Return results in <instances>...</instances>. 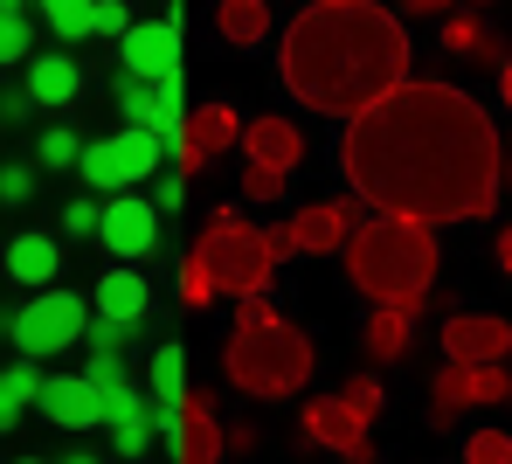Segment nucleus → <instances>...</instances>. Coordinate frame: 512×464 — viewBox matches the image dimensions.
Returning a JSON list of instances; mask_svg holds the SVG:
<instances>
[{"label": "nucleus", "instance_id": "f257e3e1", "mask_svg": "<svg viewBox=\"0 0 512 464\" xmlns=\"http://www.w3.org/2000/svg\"><path fill=\"white\" fill-rule=\"evenodd\" d=\"M346 187L374 215L485 222L506 194V146L492 111L457 84H395L346 118Z\"/></svg>", "mask_w": 512, "mask_h": 464}, {"label": "nucleus", "instance_id": "f03ea898", "mask_svg": "<svg viewBox=\"0 0 512 464\" xmlns=\"http://www.w3.org/2000/svg\"><path fill=\"white\" fill-rule=\"evenodd\" d=\"M409 21L381 0H312L277 49V77L305 111L353 118L409 84Z\"/></svg>", "mask_w": 512, "mask_h": 464}, {"label": "nucleus", "instance_id": "7ed1b4c3", "mask_svg": "<svg viewBox=\"0 0 512 464\" xmlns=\"http://www.w3.org/2000/svg\"><path fill=\"white\" fill-rule=\"evenodd\" d=\"M346 278L374 305H402L423 312L436 291V229L416 215H374L360 222V236L346 243Z\"/></svg>", "mask_w": 512, "mask_h": 464}, {"label": "nucleus", "instance_id": "20e7f679", "mask_svg": "<svg viewBox=\"0 0 512 464\" xmlns=\"http://www.w3.org/2000/svg\"><path fill=\"white\" fill-rule=\"evenodd\" d=\"M319 368V354H312V333L298 326V319H263V326H229V347H222V374L256 395V402H291L305 381Z\"/></svg>", "mask_w": 512, "mask_h": 464}, {"label": "nucleus", "instance_id": "39448f33", "mask_svg": "<svg viewBox=\"0 0 512 464\" xmlns=\"http://www.w3.org/2000/svg\"><path fill=\"white\" fill-rule=\"evenodd\" d=\"M194 257L215 271L222 298H256V291H270V271H277V250H270V236L256 229V222L243 215V208H236V201L208 208Z\"/></svg>", "mask_w": 512, "mask_h": 464}, {"label": "nucleus", "instance_id": "423d86ee", "mask_svg": "<svg viewBox=\"0 0 512 464\" xmlns=\"http://www.w3.org/2000/svg\"><path fill=\"white\" fill-rule=\"evenodd\" d=\"M0 326H7V340H14L28 361H49V354H70L90 333V305L77 291H56V284H49V291H35V298H28L14 319H0Z\"/></svg>", "mask_w": 512, "mask_h": 464}, {"label": "nucleus", "instance_id": "0eeeda50", "mask_svg": "<svg viewBox=\"0 0 512 464\" xmlns=\"http://www.w3.org/2000/svg\"><path fill=\"white\" fill-rule=\"evenodd\" d=\"M160 160H167V139H160L153 125H125V132H111V139H90L77 174H84L97 194H132L139 181L160 174Z\"/></svg>", "mask_w": 512, "mask_h": 464}, {"label": "nucleus", "instance_id": "6e6552de", "mask_svg": "<svg viewBox=\"0 0 512 464\" xmlns=\"http://www.w3.org/2000/svg\"><path fill=\"white\" fill-rule=\"evenodd\" d=\"M305 451H340L346 464H374V423L346 395H312L305 402Z\"/></svg>", "mask_w": 512, "mask_h": 464}, {"label": "nucleus", "instance_id": "1a4fd4ad", "mask_svg": "<svg viewBox=\"0 0 512 464\" xmlns=\"http://www.w3.org/2000/svg\"><path fill=\"white\" fill-rule=\"evenodd\" d=\"M436 347H443V361H464V368L512 361V319H499V312H443Z\"/></svg>", "mask_w": 512, "mask_h": 464}, {"label": "nucleus", "instance_id": "9d476101", "mask_svg": "<svg viewBox=\"0 0 512 464\" xmlns=\"http://www.w3.org/2000/svg\"><path fill=\"white\" fill-rule=\"evenodd\" d=\"M360 222H367L360 194H346V201H305L291 215V243H298V257H340L346 243L360 236Z\"/></svg>", "mask_w": 512, "mask_h": 464}, {"label": "nucleus", "instance_id": "9b49d317", "mask_svg": "<svg viewBox=\"0 0 512 464\" xmlns=\"http://www.w3.org/2000/svg\"><path fill=\"white\" fill-rule=\"evenodd\" d=\"M97 243H104L118 264L153 257V250H160V208H153V194H111V201H104V229H97Z\"/></svg>", "mask_w": 512, "mask_h": 464}, {"label": "nucleus", "instance_id": "f8f14e48", "mask_svg": "<svg viewBox=\"0 0 512 464\" xmlns=\"http://www.w3.org/2000/svg\"><path fill=\"white\" fill-rule=\"evenodd\" d=\"M118 56H125V70L146 77V84L180 77V21H173V14H160V21H132V28L118 35Z\"/></svg>", "mask_w": 512, "mask_h": 464}, {"label": "nucleus", "instance_id": "ddd939ff", "mask_svg": "<svg viewBox=\"0 0 512 464\" xmlns=\"http://www.w3.org/2000/svg\"><path fill=\"white\" fill-rule=\"evenodd\" d=\"M443 56L471 63V70H506V35L485 21V7H464V14H443Z\"/></svg>", "mask_w": 512, "mask_h": 464}, {"label": "nucleus", "instance_id": "4468645a", "mask_svg": "<svg viewBox=\"0 0 512 464\" xmlns=\"http://www.w3.org/2000/svg\"><path fill=\"white\" fill-rule=\"evenodd\" d=\"M35 409H42L56 430H90V423H104V388H97L90 374H49L42 395H35Z\"/></svg>", "mask_w": 512, "mask_h": 464}, {"label": "nucleus", "instance_id": "2eb2a0df", "mask_svg": "<svg viewBox=\"0 0 512 464\" xmlns=\"http://www.w3.org/2000/svg\"><path fill=\"white\" fill-rule=\"evenodd\" d=\"M229 458V437L208 409V395H187L180 402V430H173V464H222Z\"/></svg>", "mask_w": 512, "mask_h": 464}, {"label": "nucleus", "instance_id": "dca6fc26", "mask_svg": "<svg viewBox=\"0 0 512 464\" xmlns=\"http://www.w3.org/2000/svg\"><path fill=\"white\" fill-rule=\"evenodd\" d=\"M243 153H250L256 167H284V174H298V167H305V132H298L284 111H270V118H250Z\"/></svg>", "mask_w": 512, "mask_h": 464}, {"label": "nucleus", "instance_id": "f3484780", "mask_svg": "<svg viewBox=\"0 0 512 464\" xmlns=\"http://www.w3.org/2000/svg\"><path fill=\"white\" fill-rule=\"evenodd\" d=\"M243 132H250V125L236 118V104H229V97H215V104H194V111H187V139L201 146V160L236 153V146H243Z\"/></svg>", "mask_w": 512, "mask_h": 464}, {"label": "nucleus", "instance_id": "a211bd4d", "mask_svg": "<svg viewBox=\"0 0 512 464\" xmlns=\"http://www.w3.org/2000/svg\"><path fill=\"white\" fill-rule=\"evenodd\" d=\"M56 271H63V250H56V236H14L7 243V278L28 284V291H49L56 284Z\"/></svg>", "mask_w": 512, "mask_h": 464}, {"label": "nucleus", "instance_id": "6ab92c4d", "mask_svg": "<svg viewBox=\"0 0 512 464\" xmlns=\"http://www.w3.org/2000/svg\"><path fill=\"white\" fill-rule=\"evenodd\" d=\"M146 305H153V284L139 278L132 264H111V271L97 278V312H104V319L139 326V319H146Z\"/></svg>", "mask_w": 512, "mask_h": 464}, {"label": "nucleus", "instance_id": "aec40b11", "mask_svg": "<svg viewBox=\"0 0 512 464\" xmlns=\"http://www.w3.org/2000/svg\"><path fill=\"white\" fill-rule=\"evenodd\" d=\"M28 97L35 104H49V111H63L70 97L84 91V70H77V56H28Z\"/></svg>", "mask_w": 512, "mask_h": 464}, {"label": "nucleus", "instance_id": "412c9836", "mask_svg": "<svg viewBox=\"0 0 512 464\" xmlns=\"http://www.w3.org/2000/svg\"><path fill=\"white\" fill-rule=\"evenodd\" d=\"M409 340H416V312H402V305H374V319H367V361L388 368V361L409 354Z\"/></svg>", "mask_w": 512, "mask_h": 464}, {"label": "nucleus", "instance_id": "4be33fe9", "mask_svg": "<svg viewBox=\"0 0 512 464\" xmlns=\"http://www.w3.org/2000/svg\"><path fill=\"white\" fill-rule=\"evenodd\" d=\"M464 409H471V368L443 361V368L429 374V430H450Z\"/></svg>", "mask_w": 512, "mask_h": 464}, {"label": "nucleus", "instance_id": "5701e85b", "mask_svg": "<svg viewBox=\"0 0 512 464\" xmlns=\"http://www.w3.org/2000/svg\"><path fill=\"white\" fill-rule=\"evenodd\" d=\"M215 28H222V42L256 49V42L270 35V0H222V7H215Z\"/></svg>", "mask_w": 512, "mask_h": 464}, {"label": "nucleus", "instance_id": "b1692460", "mask_svg": "<svg viewBox=\"0 0 512 464\" xmlns=\"http://www.w3.org/2000/svg\"><path fill=\"white\" fill-rule=\"evenodd\" d=\"M35 395H42V374H35L28 354H21L14 368H0V437L21 423V409H35Z\"/></svg>", "mask_w": 512, "mask_h": 464}, {"label": "nucleus", "instance_id": "393cba45", "mask_svg": "<svg viewBox=\"0 0 512 464\" xmlns=\"http://www.w3.org/2000/svg\"><path fill=\"white\" fill-rule=\"evenodd\" d=\"M146 381H153V388H146L153 402H187V395H194V388H187V347H180V340L153 347V368H146Z\"/></svg>", "mask_w": 512, "mask_h": 464}, {"label": "nucleus", "instance_id": "a878e982", "mask_svg": "<svg viewBox=\"0 0 512 464\" xmlns=\"http://www.w3.org/2000/svg\"><path fill=\"white\" fill-rule=\"evenodd\" d=\"M118 111H125V125H153V118H160V91H153L146 77L118 70Z\"/></svg>", "mask_w": 512, "mask_h": 464}, {"label": "nucleus", "instance_id": "bb28decb", "mask_svg": "<svg viewBox=\"0 0 512 464\" xmlns=\"http://www.w3.org/2000/svg\"><path fill=\"white\" fill-rule=\"evenodd\" d=\"M215 298H222L215 271H208V264L187 250V257H180V305H187V312H201V305H215Z\"/></svg>", "mask_w": 512, "mask_h": 464}, {"label": "nucleus", "instance_id": "cd10ccee", "mask_svg": "<svg viewBox=\"0 0 512 464\" xmlns=\"http://www.w3.org/2000/svg\"><path fill=\"white\" fill-rule=\"evenodd\" d=\"M90 14H97V0H42V21H49L63 42H84V35H90Z\"/></svg>", "mask_w": 512, "mask_h": 464}, {"label": "nucleus", "instance_id": "c85d7f7f", "mask_svg": "<svg viewBox=\"0 0 512 464\" xmlns=\"http://www.w3.org/2000/svg\"><path fill=\"white\" fill-rule=\"evenodd\" d=\"M35 160H42V167H84V139H77L70 125H49V132L35 139Z\"/></svg>", "mask_w": 512, "mask_h": 464}, {"label": "nucleus", "instance_id": "c756f323", "mask_svg": "<svg viewBox=\"0 0 512 464\" xmlns=\"http://www.w3.org/2000/svg\"><path fill=\"white\" fill-rule=\"evenodd\" d=\"M28 56H35V28H28V14L0 7V70H7V63H28Z\"/></svg>", "mask_w": 512, "mask_h": 464}, {"label": "nucleus", "instance_id": "7c9ffc66", "mask_svg": "<svg viewBox=\"0 0 512 464\" xmlns=\"http://www.w3.org/2000/svg\"><path fill=\"white\" fill-rule=\"evenodd\" d=\"M139 416H153V395H139L132 381L104 388V423H139Z\"/></svg>", "mask_w": 512, "mask_h": 464}, {"label": "nucleus", "instance_id": "2f4dec72", "mask_svg": "<svg viewBox=\"0 0 512 464\" xmlns=\"http://www.w3.org/2000/svg\"><path fill=\"white\" fill-rule=\"evenodd\" d=\"M464 464H512V437L506 430H471L464 437Z\"/></svg>", "mask_w": 512, "mask_h": 464}, {"label": "nucleus", "instance_id": "473e14b6", "mask_svg": "<svg viewBox=\"0 0 512 464\" xmlns=\"http://www.w3.org/2000/svg\"><path fill=\"white\" fill-rule=\"evenodd\" d=\"M284 187H291V174L284 167H243V201H284Z\"/></svg>", "mask_w": 512, "mask_h": 464}, {"label": "nucleus", "instance_id": "72a5a7b5", "mask_svg": "<svg viewBox=\"0 0 512 464\" xmlns=\"http://www.w3.org/2000/svg\"><path fill=\"white\" fill-rule=\"evenodd\" d=\"M340 395L353 402V409H360V416H367V423H374V416L388 409V388H381V374H353V381H346Z\"/></svg>", "mask_w": 512, "mask_h": 464}, {"label": "nucleus", "instance_id": "f704fd0d", "mask_svg": "<svg viewBox=\"0 0 512 464\" xmlns=\"http://www.w3.org/2000/svg\"><path fill=\"white\" fill-rule=\"evenodd\" d=\"M153 416H139V423H111V444H118V458H146L153 451Z\"/></svg>", "mask_w": 512, "mask_h": 464}, {"label": "nucleus", "instance_id": "c9c22d12", "mask_svg": "<svg viewBox=\"0 0 512 464\" xmlns=\"http://www.w3.org/2000/svg\"><path fill=\"white\" fill-rule=\"evenodd\" d=\"M132 333H139V326H125V319H104V312H97V319H90V354H125V340H132Z\"/></svg>", "mask_w": 512, "mask_h": 464}, {"label": "nucleus", "instance_id": "e433bc0d", "mask_svg": "<svg viewBox=\"0 0 512 464\" xmlns=\"http://www.w3.org/2000/svg\"><path fill=\"white\" fill-rule=\"evenodd\" d=\"M63 229H70V236H77V243H84V236H97V229H104V208H97V201H90V194H77V201H70V208H63Z\"/></svg>", "mask_w": 512, "mask_h": 464}, {"label": "nucleus", "instance_id": "4c0bfd02", "mask_svg": "<svg viewBox=\"0 0 512 464\" xmlns=\"http://www.w3.org/2000/svg\"><path fill=\"white\" fill-rule=\"evenodd\" d=\"M28 194H35V167H21V160H7V167H0V201H7V208H21Z\"/></svg>", "mask_w": 512, "mask_h": 464}, {"label": "nucleus", "instance_id": "58836bf2", "mask_svg": "<svg viewBox=\"0 0 512 464\" xmlns=\"http://www.w3.org/2000/svg\"><path fill=\"white\" fill-rule=\"evenodd\" d=\"M153 208L160 215H180L187 208V174H153Z\"/></svg>", "mask_w": 512, "mask_h": 464}, {"label": "nucleus", "instance_id": "ea45409f", "mask_svg": "<svg viewBox=\"0 0 512 464\" xmlns=\"http://www.w3.org/2000/svg\"><path fill=\"white\" fill-rule=\"evenodd\" d=\"M125 28H132L125 0H97V14H90V35H125Z\"/></svg>", "mask_w": 512, "mask_h": 464}, {"label": "nucleus", "instance_id": "a19ab883", "mask_svg": "<svg viewBox=\"0 0 512 464\" xmlns=\"http://www.w3.org/2000/svg\"><path fill=\"white\" fill-rule=\"evenodd\" d=\"M84 374L97 381V388H118V381H125V361H118V354H90Z\"/></svg>", "mask_w": 512, "mask_h": 464}, {"label": "nucleus", "instance_id": "79ce46f5", "mask_svg": "<svg viewBox=\"0 0 512 464\" xmlns=\"http://www.w3.org/2000/svg\"><path fill=\"white\" fill-rule=\"evenodd\" d=\"M28 104H35L28 84H21V91H0V125H21V118H28Z\"/></svg>", "mask_w": 512, "mask_h": 464}, {"label": "nucleus", "instance_id": "37998d69", "mask_svg": "<svg viewBox=\"0 0 512 464\" xmlns=\"http://www.w3.org/2000/svg\"><path fill=\"white\" fill-rule=\"evenodd\" d=\"M222 437H229V458H243V451H256V423H229Z\"/></svg>", "mask_w": 512, "mask_h": 464}, {"label": "nucleus", "instance_id": "c03bdc74", "mask_svg": "<svg viewBox=\"0 0 512 464\" xmlns=\"http://www.w3.org/2000/svg\"><path fill=\"white\" fill-rule=\"evenodd\" d=\"M443 7H450V0H402L395 14H402V21H416V14H443Z\"/></svg>", "mask_w": 512, "mask_h": 464}, {"label": "nucleus", "instance_id": "a18cd8bd", "mask_svg": "<svg viewBox=\"0 0 512 464\" xmlns=\"http://www.w3.org/2000/svg\"><path fill=\"white\" fill-rule=\"evenodd\" d=\"M492 257H499V271H506V278H512V222H506V229H499V243H492Z\"/></svg>", "mask_w": 512, "mask_h": 464}, {"label": "nucleus", "instance_id": "49530a36", "mask_svg": "<svg viewBox=\"0 0 512 464\" xmlns=\"http://www.w3.org/2000/svg\"><path fill=\"white\" fill-rule=\"evenodd\" d=\"M499 97H506V111H512V56H506V70H499Z\"/></svg>", "mask_w": 512, "mask_h": 464}, {"label": "nucleus", "instance_id": "de8ad7c7", "mask_svg": "<svg viewBox=\"0 0 512 464\" xmlns=\"http://www.w3.org/2000/svg\"><path fill=\"white\" fill-rule=\"evenodd\" d=\"M63 464H104V458H90V451H77V458H63Z\"/></svg>", "mask_w": 512, "mask_h": 464}, {"label": "nucleus", "instance_id": "09e8293b", "mask_svg": "<svg viewBox=\"0 0 512 464\" xmlns=\"http://www.w3.org/2000/svg\"><path fill=\"white\" fill-rule=\"evenodd\" d=\"M506 187H512V146H506Z\"/></svg>", "mask_w": 512, "mask_h": 464}, {"label": "nucleus", "instance_id": "8fccbe9b", "mask_svg": "<svg viewBox=\"0 0 512 464\" xmlns=\"http://www.w3.org/2000/svg\"><path fill=\"white\" fill-rule=\"evenodd\" d=\"M464 7H492V0H464Z\"/></svg>", "mask_w": 512, "mask_h": 464}, {"label": "nucleus", "instance_id": "3c124183", "mask_svg": "<svg viewBox=\"0 0 512 464\" xmlns=\"http://www.w3.org/2000/svg\"><path fill=\"white\" fill-rule=\"evenodd\" d=\"M14 464H42V458H14Z\"/></svg>", "mask_w": 512, "mask_h": 464}]
</instances>
